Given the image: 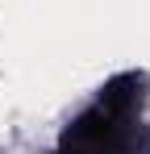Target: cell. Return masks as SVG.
I'll use <instances>...</instances> for the list:
<instances>
[{
    "mask_svg": "<svg viewBox=\"0 0 150 154\" xmlns=\"http://www.w3.org/2000/svg\"><path fill=\"white\" fill-rule=\"evenodd\" d=\"M142 79L117 75L88 112H79L58 137V154H129L138 142V100Z\"/></svg>",
    "mask_w": 150,
    "mask_h": 154,
    "instance_id": "cell-1",
    "label": "cell"
}]
</instances>
